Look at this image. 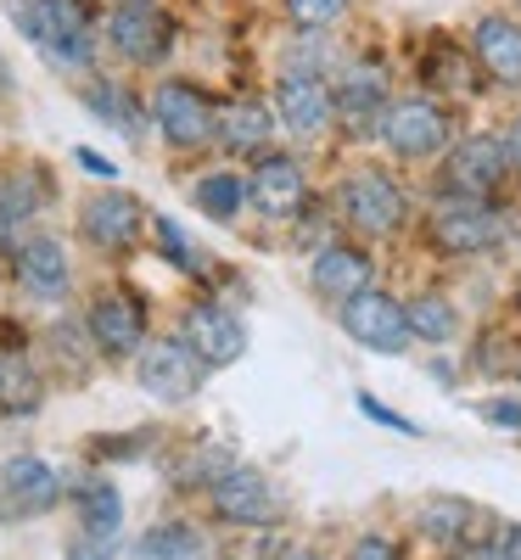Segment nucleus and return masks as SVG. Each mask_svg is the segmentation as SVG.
Returning a JSON list of instances; mask_svg holds the SVG:
<instances>
[{
	"mask_svg": "<svg viewBox=\"0 0 521 560\" xmlns=\"http://www.w3.org/2000/svg\"><path fill=\"white\" fill-rule=\"evenodd\" d=\"M483 420H494V427H516V432H521V404L494 398V404H483Z\"/></svg>",
	"mask_w": 521,
	"mask_h": 560,
	"instance_id": "nucleus-35",
	"label": "nucleus"
},
{
	"mask_svg": "<svg viewBox=\"0 0 521 560\" xmlns=\"http://www.w3.org/2000/svg\"><path fill=\"white\" fill-rule=\"evenodd\" d=\"M337 208L343 219L359 230V236H393V230H404L409 219V197H404V185L387 179L382 168H359L343 179V191H337Z\"/></svg>",
	"mask_w": 521,
	"mask_h": 560,
	"instance_id": "nucleus-3",
	"label": "nucleus"
},
{
	"mask_svg": "<svg viewBox=\"0 0 521 560\" xmlns=\"http://www.w3.org/2000/svg\"><path fill=\"white\" fill-rule=\"evenodd\" d=\"M337 118V90H331L314 68H292L275 79V124L292 135H320Z\"/></svg>",
	"mask_w": 521,
	"mask_h": 560,
	"instance_id": "nucleus-8",
	"label": "nucleus"
},
{
	"mask_svg": "<svg viewBox=\"0 0 521 560\" xmlns=\"http://www.w3.org/2000/svg\"><path fill=\"white\" fill-rule=\"evenodd\" d=\"M242 202H247V185L235 179V174H208L197 185V208L213 213V219H235V213H242Z\"/></svg>",
	"mask_w": 521,
	"mask_h": 560,
	"instance_id": "nucleus-27",
	"label": "nucleus"
},
{
	"mask_svg": "<svg viewBox=\"0 0 521 560\" xmlns=\"http://www.w3.org/2000/svg\"><path fill=\"white\" fill-rule=\"evenodd\" d=\"M79 522H84V533L118 538V527H124V499H118V488H113V482H84V488H79Z\"/></svg>",
	"mask_w": 521,
	"mask_h": 560,
	"instance_id": "nucleus-23",
	"label": "nucleus"
},
{
	"mask_svg": "<svg viewBox=\"0 0 521 560\" xmlns=\"http://www.w3.org/2000/svg\"><path fill=\"white\" fill-rule=\"evenodd\" d=\"M73 163H79L84 174H96V179H118V168H113L102 152H90V147H79V152H73Z\"/></svg>",
	"mask_w": 521,
	"mask_h": 560,
	"instance_id": "nucleus-36",
	"label": "nucleus"
},
{
	"mask_svg": "<svg viewBox=\"0 0 521 560\" xmlns=\"http://www.w3.org/2000/svg\"><path fill=\"white\" fill-rule=\"evenodd\" d=\"M185 342L197 348V359L208 370H224L247 353V331H242V319H235L230 308L219 303H197L192 314H185Z\"/></svg>",
	"mask_w": 521,
	"mask_h": 560,
	"instance_id": "nucleus-10",
	"label": "nucleus"
},
{
	"mask_svg": "<svg viewBox=\"0 0 521 560\" xmlns=\"http://www.w3.org/2000/svg\"><path fill=\"white\" fill-rule=\"evenodd\" d=\"M359 409H364L370 420H382V427H393V432H404V438H415V420H404V415H398V409H387V404H375L370 393L359 398Z\"/></svg>",
	"mask_w": 521,
	"mask_h": 560,
	"instance_id": "nucleus-33",
	"label": "nucleus"
},
{
	"mask_svg": "<svg viewBox=\"0 0 521 560\" xmlns=\"http://www.w3.org/2000/svg\"><path fill=\"white\" fill-rule=\"evenodd\" d=\"M152 118H158L169 147H202V140H213V129H219L213 102L185 79H169V84L152 90Z\"/></svg>",
	"mask_w": 521,
	"mask_h": 560,
	"instance_id": "nucleus-7",
	"label": "nucleus"
},
{
	"mask_svg": "<svg viewBox=\"0 0 521 560\" xmlns=\"http://www.w3.org/2000/svg\"><path fill=\"white\" fill-rule=\"evenodd\" d=\"M39 404V382H34V370L12 353H0V409L18 415V409H34Z\"/></svg>",
	"mask_w": 521,
	"mask_h": 560,
	"instance_id": "nucleus-26",
	"label": "nucleus"
},
{
	"mask_svg": "<svg viewBox=\"0 0 521 560\" xmlns=\"http://www.w3.org/2000/svg\"><path fill=\"white\" fill-rule=\"evenodd\" d=\"M7 18L51 62H62V68H84L90 62V34H84V18H79L73 0H7Z\"/></svg>",
	"mask_w": 521,
	"mask_h": 560,
	"instance_id": "nucleus-1",
	"label": "nucleus"
},
{
	"mask_svg": "<svg viewBox=\"0 0 521 560\" xmlns=\"http://www.w3.org/2000/svg\"><path fill=\"white\" fill-rule=\"evenodd\" d=\"M382 140L398 158H438L449 147V113L438 102H426V96L393 102L387 118H382Z\"/></svg>",
	"mask_w": 521,
	"mask_h": 560,
	"instance_id": "nucleus-9",
	"label": "nucleus"
},
{
	"mask_svg": "<svg viewBox=\"0 0 521 560\" xmlns=\"http://www.w3.org/2000/svg\"><path fill=\"white\" fill-rule=\"evenodd\" d=\"M404 314H409V331L426 337V342H449V337L460 331L449 298H438V292H420L415 303H404Z\"/></svg>",
	"mask_w": 521,
	"mask_h": 560,
	"instance_id": "nucleus-24",
	"label": "nucleus"
},
{
	"mask_svg": "<svg viewBox=\"0 0 521 560\" xmlns=\"http://www.w3.org/2000/svg\"><path fill=\"white\" fill-rule=\"evenodd\" d=\"M118 555V538H102V533H79L68 560H113Z\"/></svg>",
	"mask_w": 521,
	"mask_h": 560,
	"instance_id": "nucleus-32",
	"label": "nucleus"
},
{
	"mask_svg": "<svg viewBox=\"0 0 521 560\" xmlns=\"http://www.w3.org/2000/svg\"><path fill=\"white\" fill-rule=\"evenodd\" d=\"M343 331L359 342V348H370V353H387V359H398L404 348H409V314H404V303L398 298H387V292H375V287H364L359 298H348L343 303Z\"/></svg>",
	"mask_w": 521,
	"mask_h": 560,
	"instance_id": "nucleus-5",
	"label": "nucleus"
},
{
	"mask_svg": "<svg viewBox=\"0 0 521 560\" xmlns=\"http://www.w3.org/2000/svg\"><path fill=\"white\" fill-rule=\"evenodd\" d=\"M34 213V197H28V179H7L0 185V247L12 242V230Z\"/></svg>",
	"mask_w": 521,
	"mask_h": 560,
	"instance_id": "nucleus-29",
	"label": "nucleus"
},
{
	"mask_svg": "<svg viewBox=\"0 0 521 560\" xmlns=\"http://www.w3.org/2000/svg\"><path fill=\"white\" fill-rule=\"evenodd\" d=\"M84 102H90V113L113 118V129H124V135H135V129H140V118H135L129 96H124V90H113V84H90V90H84Z\"/></svg>",
	"mask_w": 521,
	"mask_h": 560,
	"instance_id": "nucleus-28",
	"label": "nucleus"
},
{
	"mask_svg": "<svg viewBox=\"0 0 521 560\" xmlns=\"http://www.w3.org/2000/svg\"><path fill=\"white\" fill-rule=\"evenodd\" d=\"M494 560H521V527H510V533H505V544L494 549Z\"/></svg>",
	"mask_w": 521,
	"mask_h": 560,
	"instance_id": "nucleus-37",
	"label": "nucleus"
},
{
	"mask_svg": "<svg viewBox=\"0 0 521 560\" xmlns=\"http://www.w3.org/2000/svg\"><path fill=\"white\" fill-rule=\"evenodd\" d=\"M140 224H147V208H140L135 197H124V191H102V197H90V202H84V213H79V230H84V236L96 242V247H107V253L135 247Z\"/></svg>",
	"mask_w": 521,
	"mask_h": 560,
	"instance_id": "nucleus-16",
	"label": "nucleus"
},
{
	"mask_svg": "<svg viewBox=\"0 0 521 560\" xmlns=\"http://www.w3.org/2000/svg\"><path fill=\"white\" fill-rule=\"evenodd\" d=\"M90 337H96V348L113 353V359L140 353L147 348V314H140V303L129 292H102L90 303Z\"/></svg>",
	"mask_w": 521,
	"mask_h": 560,
	"instance_id": "nucleus-11",
	"label": "nucleus"
},
{
	"mask_svg": "<svg viewBox=\"0 0 521 560\" xmlns=\"http://www.w3.org/2000/svg\"><path fill=\"white\" fill-rule=\"evenodd\" d=\"M18 280H23L34 298H62L68 280H73V264H68L62 242L57 236H28L18 247Z\"/></svg>",
	"mask_w": 521,
	"mask_h": 560,
	"instance_id": "nucleus-20",
	"label": "nucleus"
},
{
	"mask_svg": "<svg viewBox=\"0 0 521 560\" xmlns=\"http://www.w3.org/2000/svg\"><path fill=\"white\" fill-rule=\"evenodd\" d=\"M337 113L348 124V135H382V118H387V73L382 68H348L343 73V90H337Z\"/></svg>",
	"mask_w": 521,
	"mask_h": 560,
	"instance_id": "nucleus-17",
	"label": "nucleus"
},
{
	"mask_svg": "<svg viewBox=\"0 0 521 560\" xmlns=\"http://www.w3.org/2000/svg\"><path fill=\"white\" fill-rule=\"evenodd\" d=\"M499 242H505V213L488 197H460L432 213V247H443L454 258H477Z\"/></svg>",
	"mask_w": 521,
	"mask_h": 560,
	"instance_id": "nucleus-4",
	"label": "nucleus"
},
{
	"mask_svg": "<svg viewBox=\"0 0 521 560\" xmlns=\"http://www.w3.org/2000/svg\"><path fill=\"white\" fill-rule=\"evenodd\" d=\"M158 247L169 253V264L174 269H185V275H197L202 269V253L192 247V242H185V230L174 224V219H158Z\"/></svg>",
	"mask_w": 521,
	"mask_h": 560,
	"instance_id": "nucleus-30",
	"label": "nucleus"
},
{
	"mask_svg": "<svg viewBox=\"0 0 521 560\" xmlns=\"http://www.w3.org/2000/svg\"><path fill=\"white\" fill-rule=\"evenodd\" d=\"M510 174V147L494 135H477V140H465V147L449 152V185H454V197H488L494 185Z\"/></svg>",
	"mask_w": 521,
	"mask_h": 560,
	"instance_id": "nucleus-12",
	"label": "nucleus"
},
{
	"mask_svg": "<svg viewBox=\"0 0 521 560\" xmlns=\"http://www.w3.org/2000/svg\"><path fill=\"white\" fill-rule=\"evenodd\" d=\"M107 45L135 62V68H152L169 57V45H174V23L152 7V0H124V7L107 18Z\"/></svg>",
	"mask_w": 521,
	"mask_h": 560,
	"instance_id": "nucleus-6",
	"label": "nucleus"
},
{
	"mask_svg": "<svg viewBox=\"0 0 521 560\" xmlns=\"http://www.w3.org/2000/svg\"><path fill=\"white\" fill-rule=\"evenodd\" d=\"M213 516H224L235 527H258L275 516V493L253 465H230L224 477H213Z\"/></svg>",
	"mask_w": 521,
	"mask_h": 560,
	"instance_id": "nucleus-15",
	"label": "nucleus"
},
{
	"mask_svg": "<svg viewBox=\"0 0 521 560\" xmlns=\"http://www.w3.org/2000/svg\"><path fill=\"white\" fill-rule=\"evenodd\" d=\"M505 147H510V168H521V118L510 124V140H505Z\"/></svg>",
	"mask_w": 521,
	"mask_h": 560,
	"instance_id": "nucleus-38",
	"label": "nucleus"
},
{
	"mask_svg": "<svg viewBox=\"0 0 521 560\" xmlns=\"http://www.w3.org/2000/svg\"><path fill=\"white\" fill-rule=\"evenodd\" d=\"M309 280H314V292H320L325 303L343 308L348 298H359V292L370 287V258H364L359 247H348V242H325V247L314 253Z\"/></svg>",
	"mask_w": 521,
	"mask_h": 560,
	"instance_id": "nucleus-18",
	"label": "nucleus"
},
{
	"mask_svg": "<svg viewBox=\"0 0 521 560\" xmlns=\"http://www.w3.org/2000/svg\"><path fill=\"white\" fill-rule=\"evenodd\" d=\"M197 555H202L197 527H180V522L152 527L147 538H140V560H197Z\"/></svg>",
	"mask_w": 521,
	"mask_h": 560,
	"instance_id": "nucleus-25",
	"label": "nucleus"
},
{
	"mask_svg": "<svg viewBox=\"0 0 521 560\" xmlns=\"http://www.w3.org/2000/svg\"><path fill=\"white\" fill-rule=\"evenodd\" d=\"M471 504L465 499H432V504H420V538L426 544H438V549H460L471 538Z\"/></svg>",
	"mask_w": 521,
	"mask_h": 560,
	"instance_id": "nucleus-22",
	"label": "nucleus"
},
{
	"mask_svg": "<svg viewBox=\"0 0 521 560\" xmlns=\"http://www.w3.org/2000/svg\"><path fill=\"white\" fill-rule=\"evenodd\" d=\"M516 376H521V364H516Z\"/></svg>",
	"mask_w": 521,
	"mask_h": 560,
	"instance_id": "nucleus-41",
	"label": "nucleus"
},
{
	"mask_svg": "<svg viewBox=\"0 0 521 560\" xmlns=\"http://www.w3.org/2000/svg\"><path fill=\"white\" fill-rule=\"evenodd\" d=\"M247 197L264 219H292L309 197V174H303L298 158H264L247 179Z\"/></svg>",
	"mask_w": 521,
	"mask_h": 560,
	"instance_id": "nucleus-14",
	"label": "nucleus"
},
{
	"mask_svg": "<svg viewBox=\"0 0 521 560\" xmlns=\"http://www.w3.org/2000/svg\"><path fill=\"white\" fill-rule=\"evenodd\" d=\"M202 376H208V364L197 359V348L185 337H163L135 353V382L158 404H192L202 393Z\"/></svg>",
	"mask_w": 521,
	"mask_h": 560,
	"instance_id": "nucleus-2",
	"label": "nucleus"
},
{
	"mask_svg": "<svg viewBox=\"0 0 521 560\" xmlns=\"http://www.w3.org/2000/svg\"><path fill=\"white\" fill-rule=\"evenodd\" d=\"M471 51H477V62L488 68V79L521 90V23L516 18H477V28H471Z\"/></svg>",
	"mask_w": 521,
	"mask_h": 560,
	"instance_id": "nucleus-19",
	"label": "nucleus"
},
{
	"mask_svg": "<svg viewBox=\"0 0 521 560\" xmlns=\"http://www.w3.org/2000/svg\"><path fill=\"white\" fill-rule=\"evenodd\" d=\"M292 560H320V555H314V549H298V555H292Z\"/></svg>",
	"mask_w": 521,
	"mask_h": 560,
	"instance_id": "nucleus-39",
	"label": "nucleus"
},
{
	"mask_svg": "<svg viewBox=\"0 0 521 560\" xmlns=\"http://www.w3.org/2000/svg\"><path fill=\"white\" fill-rule=\"evenodd\" d=\"M348 560H398V549H393L387 538H375V533H370V538H359V544L348 549Z\"/></svg>",
	"mask_w": 521,
	"mask_h": 560,
	"instance_id": "nucleus-34",
	"label": "nucleus"
},
{
	"mask_svg": "<svg viewBox=\"0 0 521 560\" xmlns=\"http://www.w3.org/2000/svg\"><path fill=\"white\" fill-rule=\"evenodd\" d=\"M460 560H494V549H488V555H460Z\"/></svg>",
	"mask_w": 521,
	"mask_h": 560,
	"instance_id": "nucleus-40",
	"label": "nucleus"
},
{
	"mask_svg": "<svg viewBox=\"0 0 521 560\" xmlns=\"http://www.w3.org/2000/svg\"><path fill=\"white\" fill-rule=\"evenodd\" d=\"M0 499H7V510H18V516H39V510H51L62 499L57 465H45L34 454L7 459V465H0Z\"/></svg>",
	"mask_w": 521,
	"mask_h": 560,
	"instance_id": "nucleus-13",
	"label": "nucleus"
},
{
	"mask_svg": "<svg viewBox=\"0 0 521 560\" xmlns=\"http://www.w3.org/2000/svg\"><path fill=\"white\" fill-rule=\"evenodd\" d=\"M230 152H258L264 140L275 135V118H269V107H258V102H235V107H224L219 113V129H213Z\"/></svg>",
	"mask_w": 521,
	"mask_h": 560,
	"instance_id": "nucleus-21",
	"label": "nucleus"
},
{
	"mask_svg": "<svg viewBox=\"0 0 521 560\" xmlns=\"http://www.w3.org/2000/svg\"><path fill=\"white\" fill-rule=\"evenodd\" d=\"M348 12V0H287V18L298 28H331V23H343Z\"/></svg>",
	"mask_w": 521,
	"mask_h": 560,
	"instance_id": "nucleus-31",
	"label": "nucleus"
}]
</instances>
